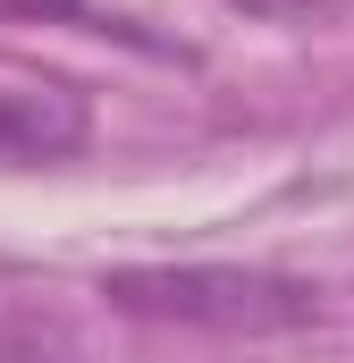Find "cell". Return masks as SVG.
I'll return each instance as SVG.
<instances>
[{
  "label": "cell",
  "instance_id": "obj_1",
  "mask_svg": "<svg viewBox=\"0 0 354 363\" xmlns=\"http://www.w3.org/2000/svg\"><path fill=\"white\" fill-rule=\"evenodd\" d=\"M101 304L127 321H169V330H219V338H270L321 321V287L287 271H236V262H144V271H101Z\"/></svg>",
  "mask_w": 354,
  "mask_h": 363
},
{
  "label": "cell",
  "instance_id": "obj_2",
  "mask_svg": "<svg viewBox=\"0 0 354 363\" xmlns=\"http://www.w3.org/2000/svg\"><path fill=\"white\" fill-rule=\"evenodd\" d=\"M93 135V101L68 77H8L0 85V161H68Z\"/></svg>",
  "mask_w": 354,
  "mask_h": 363
},
{
  "label": "cell",
  "instance_id": "obj_3",
  "mask_svg": "<svg viewBox=\"0 0 354 363\" xmlns=\"http://www.w3.org/2000/svg\"><path fill=\"white\" fill-rule=\"evenodd\" d=\"M0 17H68V26H85V34H118V43H135V51H161L152 34H135L127 17H101L85 0H0Z\"/></svg>",
  "mask_w": 354,
  "mask_h": 363
},
{
  "label": "cell",
  "instance_id": "obj_4",
  "mask_svg": "<svg viewBox=\"0 0 354 363\" xmlns=\"http://www.w3.org/2000/svg\"><path fill=\"white\" fill-rule=\"evenodd\" d=\"M228 9H245V17H312L321 0H228Z\"/></svg>",
  "mask_w": 354,
  "mask_h": 363
}]
</instances>
